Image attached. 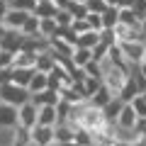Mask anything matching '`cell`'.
I'll return each instance as SVG.
<instances>
[{"label":"cell","mask_w":146,"mask_h":146,"mask_svg":"<svg viewBox=\"0 0 146 146\" xmlns=\"http://www.w3.org/2000/svg\"><path fill=\"white\" fill-rule=\"evenodd\" d=\"M36 3H46V0H36Z\"/></svg>","instance_id":"cell-43"},{"label":"cell","mask_w":146,"mask_h":146,"mask_svg":"<svg viewBox=\"0 0 146 146\" xmlns=\"http://www.w3.org/2000/svg\"><path fill=\"white\" fill-rule=\"evenodd\" d=\"M85 7H88V12H95V15H102L105 10H107V3L105 0H85Z\"/></svg>","instance_id":"cell-33"},{"label":"cell","mask_w":146,"mask_h":146,"mask_svg":"<svg viewBox=\"0 0 146 146\" xmlns=\"http://www.w3.org/2000/svg\"><path fill=\"white\" fill-rule=\"evenodd\" d=\"M71 32L76 36H80V34H85V32H90V27H88V22H85V20H76L71 25Z\"/></svg>","instance_id":"cell-35"},{"label":"cell","mask_w":146,"mask_h":146,"mask_svg":"<svg viewBox=\"0 0 146 146\" xmlns=\"http://www.w3.org/2000/svg\"><path fill=\"white\" fill-rule=\"evenodd\" d=\"M32 102L36 105V107H56L58 102H61V95L56 93V90H44V93H36V95H32Z\"/></svg>","instance_id":"cell-8"},{"label":"cell","mask_w":146,"mask_h":146,"mask_svg":"<svg viewBox=\"0 0 146 146\" xmlns=\"http://www.w3.org/2000/svg\"><path fill=\"white\" fill-rule=\"evenodd\" d=\"M12 66H15V54L0 49V71H12Z\"/></svg>","instance_id":"cell-30"},{"label":"cell","mask_w":146,"mask_h":146,"mask_svg":"<svg viewBox=\"0 0 146 146\" xmlns=\"http://www.w3.org/2000/svg\"><path fill=\"white\" fill-rule=\"evenodd\" d=\"M102 25H105V29H115L119 25V7H107L102 12Z\"/></svg>","instance_id":"cell-24"},{"label":"cell","mask_w":146,"mask_h":146,"mask_svg":"<svg viewBox=\"0 0 146 146\" xmlns=\"http://www.w3.org/2000/svg\"><path fill=\"white\" fill-rule=\"evenodd\" d=\"M100 73H102V85L112 90V93H115V98H119V93L124 90L127 80H129V76H131L129 68L115 66V63L110 61V58L100 61Z\"/></svg>","instance_id":"cell-1"},{"label":"cell","mask_w":146,"mask_h":146,"mask_svg":"<svg viewBox=\"0 0 146 146\" xmlns=\"http://www.w3.org/2000/svg\"><path fill=\"white\" fill-rule=\"evenodd\" d=\"M85 22H88V27H90L93 32H102V29H105V25H102V15H95V12H88Z\"/></svg>","instance_id":"cell-32"},{"label":"cell","mask_w":146,"mask_h":146,"mask_svg":"<svg viewBox=\"0 0 146 146\" xmlns=\"http://www.w3.org/2000/svg\"><path fill=\"white\" fill-rule=\"evenodd\" d=\"M56 12H58V7L54 5L51 0H46V3H36L32 15H36L39 20H51V17H56Z\"/></svg>","instance_id":"cell-18"},{"label":"cell","mask_w":146,"mask_h":146,"mask_svg":"<svg viewBox=\"0 0 146 146\" xmlns=\"http://www.w3.org/2000/svg\"><path fill=\"white\" fill-rule=\"evenodd\" d=\"M56 34H58V25H56L54 17H51V20H42V22H39V36H42V39L49 42V39H54Z\"/></svg>","instance_id":"cell-21"},{"label":"cell","mask_w":146,"mask_h":146,"mask_svg":"<svg viewBox=\"0 0 146 146\" xmlns=\"http://www.w3.org/2000/svg\"><path fill=\"white\" fill-rule=\"evenodd\" d=\"M22 44H25V34H22V32H10L7 29L5 34L0 36V49H5V51L17 54L22 49Z\"/></svg>","instance_id":"cell-7"},{"label":"cell","mask_w":146,"mask_h":146,"mask_svg":"<svg viewBox=\"0 0 146 146\" xmlns=\"http://www.w3.org/2000/svg\"><path fill=\"white\" fill-rule=\"evenodd\" d=\"M139 73H141V76H144V78H146V61H144V63H141V66H139Z\"/></svg>","instance_id":"cell-41"},{"label":"cell","mask_w":146,"mask_h":146,"mask_svg":"<svg viewBox=\"0 0 146 146\" xmlns=\"http://www.w3.org/2000/svg\"><path fill=\"white\" fill-rule=\"evenodd\" d=\"M90 61H93V51H90V49H83V46H76V51H73V56H71V63H73V66L85 68Z\"/></svg>","instance_id":"cell-20"},{"label":"cell","mask_w":146,"mask_h":146,"mask_svg":"<svg viewBox=\"0 0 146 146\" xmlns=\"http://www.w3.org/2000/svg\"><path fill=\"white\" fill-rule=\"evenodd\" d=\"M32 12H22V10H7V15H5V20L0 22V25L5 27V29H10V32H22V27H25V22H27V17H29Z\"/></svg>","instance_id":"cell-6"},{"label":"cell","mask_w":146,"mask_h":146,"mask_svg":"<svg viewBox=\"0 0 146 146\" xmlns=\"http://www.w3.org/2000/svg\"><path fill=\"white\" fill-rule=\"evenodd\" d=\"M124 105H127V102H122L119 98H115L112 102L107 105V107L102 110V112H105V119H107L110 124H115V122H117V117H119V112H122V107H124Z\"/></svg>","instance_id":"cell-22"},{"label":"cell","mask_w":146,"mask_h":146,"mask_svg":"<svg viewBox=\"0 0 146 146\" xmlns=\"http://www.w3.org/2000/svg\"><path fill=\"white\" fill-rule=\"evenodd\" d=\"M10 10H22V12H34L36 0H5Z\"/></svg>","instance_id":"cell-25"},{"label":"cell","mask_w":146,"mask_h":146,"mask_svg":"<svg viewBox=\"0 0 146 146\" xmlns=\"http://www.w3.org/2000/svg\"><path fill=\"white\" fill-rule=\"evenodd\" d=\"M36 119H39V107H36L32 100H29V102H25L22 107H17V127L32 131L36 127Z\"/></svg>","instance_id":"cell-4"},{"label":"cell","mask_w":146,"mask_h":146,"mask_svg":"<svg viewBox=\"0 0 146 146\" xmlns=\"http://www.w3.org/2000/svg\"><path fill=\"white\" fill-rule=\"evenodd\" d=\"M71 3H85V0H71Z\"/></svg>","instance_id":"cell-42"},{"label":"cell","mask_w":146,"mask_h":146,"mask_svg":"<svg viewBox=\"0 0 146 146\" xmlns=\"http://www.w3.org/2000/svg\"><path fill=\"white\" fill-rule=\"evenodd\" d=\"M32 76H34V71H29V68H12L10 71V83L20 85V88H29Z\"/></svg>","instance_id":"cell-15"},{"label":"cell","mask_w":146,"mask_h":146,"mask_svg":"<svg viewBox=\"0 0 146 146\" xmlns=\"http://www.w3.org/2000/svg\"><path fill=\"white\" fill-rule=\"evenodd\" d=\"M100 88H102V80H100V78H90V76H88V78L83 80V90H85V95H88V100L93 98Z\"/></svg>","instance_id":"cell-29"},{"label":"cell","mask_w":146,"mask_h":146,"mask_svg":"<svg viewBox=\"0 0 146 146\" xmlns=\"http://www.w3.org/2000/svg\"><path fill=\"white\" fill-rule=\"evenodd\" d=\"M0 127H17V107L0 102Z\"/></svg>","instance_id":"cell-14"},{"label":"cell","mask_w":146,"mask_h":146,"mask_svg":"<svg viewBox=\"0 0 146 146\" xmlns=\"http://www.w3.org/2000/svg\"><path fill=\"white\" fill-rule=\"evenodd\" d=\"M54 68H56V58H54L51 49H46V51H42V54H36V68H34V71L46 73V76H49Z\"/></svg>","instance_id":"cell-11"},{"label":"cell","mask_w":146,"mask_h":146,"mask_svg":"<svg viewBox=\"0 0 146 146\" xmlns=\"http://www.w3.org/2000/svg\"><path fill=\"white\" fill-rule=\"evenodd\" d=\"M136 112L131 110V105L127 102L124 107H122V112H119V117H117V122H115V127H119V129H134V124H136Z\"/></svg>","instance_id":"cell-10"},{"label":"cell","mask_w":146,"mask_h":146,"mask_svg":"<svg viewBox=\"0 0 146 146\" xmlns=\"http://www.w3.org/2000/svg\"><path fill=\"white\" fill-rule=\"evenodd\" d=\"M131 10H134L136 15H139L141 20H144V17H146V0H134V5H131Z\"/></svg>","instance_id":"cell-36"},{"label":"cell","mask_w":146,"mask_h":146,"mask_svg":"<svg viewBox=\"0 0 146 146\" xmlns=\"http://www.w3.org/2000/svg\"><path fill=\"white\" fill-rule=\"evenodd\" d=\"M119 22L127 27H134V29H141V17L131 7H119Z\"/></svg>","instance_id":"cell-19"},{"label":"cell","mask_w":146,"mask_h":146,"mask_svg":"<svg viewBox=\"0 0 146 146\" xmlns=\"http://www.w3.org/2000/svg\"><path fill=\"white\" fill-rule=\"evenodd\" d=\"M29 136H32V144L34 146H54L56 144V131H54V127L36 124L34 129L29 131Z\"/></svg>","instance_id":"cell-5"},{"label":"cell","mask_w":146,"mask_h":146,"mask_svg":"<svg viewBox=\"0 0 146 146\" xmlns=\"http://www.w3.org/2000/svg\"><path fill=\"white\" fill-rule=\"evenodd\" d=\"M134 131L141 136V139H146V117H139V119H136V124H134Z\"/></svg>","instance_id":"cell-37"},{"label":"cell","mask_w":146,"mask_h":146,"mask_svg":"<svg viewBox=\"0 0 146 146\" xmlns=\"http://www.w3.org/2000/svg\"><path fill=\"white\" fill-rule=\"evenodd\" d=\"M54 20H56L58 29H71V25H73V22H76V17H73V15H71V12H68V10H58Z\"/></svg>","instance_id":"cell-27"},{"label":"cell","mask_w":146,"mask_h":146,"mask_svg":"<svg viewBox=\"0 0 146 146\" xmlns=\"http://www.w3.org/2000/svg\"><path fill=\"white\" fill-rule=\"evenodd\" d=\"M112 100H115V93H112L110 88H105V85H102V88H100L98 93H95L93 98L88 100V102L93 105V107H100V110H105V107H107L110 102H112Z\"/></svg>","instance_id":"cell-13"},{"label":"cell","mask_w":146,"mask_h":146,"mask_svg":"<svg viewBox=\"0 0 146 146\" xmlns=\"http://www.w3.org/2000/svg\"><path fill=\"white\" fill-rule=\"evenodd\" d=\"M39 22H42V20H39L36 15H29L27 22H25V27H22V34H25V36H36V34H39Z\"/></svg>","instance_id":"cell-26"},{"label":"cell","mask_w":146,"mask_h":146,"mask_svg":"<svg viewBox=\"0 0 146 146\" xmlns=\"http://www.w3.org/2000/svg\"><path fill=\"white\" fill-rule=\"evenodd\" d=\"M29 95H36V93H44V90H49V76L46 73H39V71H34V76H32V80H29Z\"/></svg>","instance_id":"cell-16"},{"label":"cell","mask_w":146,"mask_h":146,"mask_svg":"<svg viewBox=\"0 0 146 146\" xmlns=\"http://www.w3.org/2000/svg\"><path fill=\"white\" fill-rule=\"evenodd\" d=\"M54 131H56V141H58V144H73V141H76V131H78V127L71 124V122H61V124L54 127Z\"/></svg>","instance_id":"cell-9"},{"label":"cell","mask_w":146,"mask_h":146,"mask_svg":"<svg viewBox=\"0 0 146 146\" xmlns=\"http://www.w3.org/2000/svg\"><path fill=\"white\" fill-rule=\"evenodd\" d=\"M105 3H107L110 7H119L122 5V0H105Z\"/></svg>","instance_id":"cell-39"},{"label":"cell","mask_w":146,"mask_h":146,"mask_svg":"<svg viewBox=\"0 0 146 146\" xmlns=\"http://www.w3.org/2000/svg\"><path fill=\"white\" fill-rule=\"evenodd\" d=\"M12 68H29V71H34L36 68V54L34 51H17L15 54V66Z\"/></svg>","instance_id":"cell-12"},{"label":"cell","mask_w":146,"mask_h":146,"mask_svg":"<svg viewBox=\"0 0 146 146\" xmlns=\"http://www.w3.org/2000/svg\"><path fill=\"white\" fill-rule=\"evenodd\" d=\"M141 34H144V39H146V17L141 20Z\"/></svg>","instance_id":"cell-40"},{"label":"cell","mask_w":146,"mask_h":146,"mask_svg":"<svg viewBox=\"0 0 146 146\" xmlns=\"http://www.w3.org/2000/svg\"><path fill=\"white\" fill-rule=\"evenodd\" d=\"M119 46H122V51H124V58L131 66V71L144 63V56H146V42L144 39H139V42H124V44H119Z\"/></svg>","instance_id":"cell-3"},{"label":"cell","mask_w":146,"mask_h":146,"mask_svg":"<svg viewBox=\"0 0 146 146\" xmlns=\"http://www.w3.org/2000/svg\"><path fill=\"white\" fill-rule=\"evenodd\" d=\"M68 12H71L76 20H85V17H88V7H85V3H71V5H68Z\"/></svg>","instance_id":"cell-31"},{"label":"cell","mask_w":146,"mask_h":146,"mask_svg":"<svg viewBox=\"0 0 146 146\" xmlns=\"http://www.w3.org/2000/svg\"><path fill=\"white\" fill-rule=\"evenodd\" d=\"M131 110L136 112V117H146V95L144 93H139V95H134V100H131Z\"/></svg>","instance_id":"cell-28"},{"label":"cell","mask_w":146,"mask_h":146,"mask_svg":"<svg viewBox=\"0 0 146 146\" xmlns=\"http://www.w3.org/2000/svg\"><path fill=\"white\" fill-rule=\"evenodd\" d=\"M29 90L27 88H20L15 83H3L0 85V102L5 105H12V107H22L25 102H29Z\"/></svg>","instance_id":"cell-2"},{"label":"cell","mask_w":146,"mask_h":146,"mask_svg":"<svg viewBox=\"0 0 146 146\" xmlns=\"http://www.w3.org/2000/svg\"><path fill=\"white\" fill-rule=\"evenodd\" d=\"M98 44H100V32L90 29V32H85V34L78 36V46H83V49H90V51H93Z\"/></svg>","instance_id":"cell-23"},{"label":"cell","mask_w":146,"mask_h":146,"mask_svg":"<svg viewBox=\"0 0 146 146\" xmlns=\"http://www.w3.org/2000/svg\"><path fill=\"white\" fill-rule=\"evenodd\" d=\"M107 54H110V44H102V42H100L98 44V46H95L93 49V61H105V58H107Z\"/></svg>","instance_id":"cell-34"},{"label":"cell","mask_w":146,"mask_h":146,"mask_svg":"<svg viewBox=\"0 0 146 146\" xmlns=\"http://www.w3.org/2000/svg\"><path fill=\"white\" fill-rule=\"evenodd\" d=\"M51 3L58 7V10H68V5H71V0H51Z\"/></svg>","instance_id":"cell-38"},{"label":"cell","mask_w":146,"mask_h":146,"mask_svg":"<svg viewBox=\"0 0 146 146\" xmlns=\"http://www.w3.org/2000/svg\"><path fill=\"white\" fill-rule=\"evenodd\" d=\"M36 124H42V127H56L58 124L56 107H39V119H36Z\"/></svg>","instance_id":"cell-17"}]
</instances>
